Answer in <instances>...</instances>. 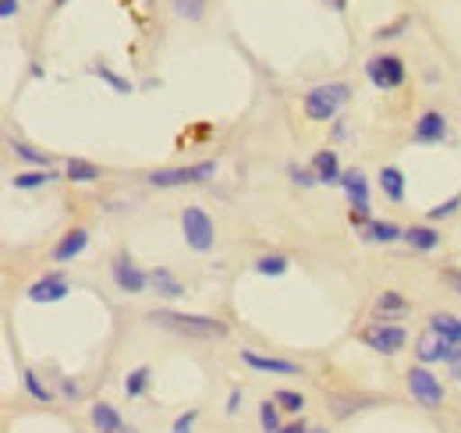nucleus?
I'll list each match as a JSON object with an SVG mask.
<instances>
[{"label":"nucleus","instance_id":"25","mask_svg":"<svg viewBox=\"0 0 461 433\" xmlns=\"http://www.w3.org/2000/svg\"><path fill=\"white\" fill-rule=\"evenodd\" d=\"M22 387H25V394H29L32 401H40V405H50V401L58 398V394H54V391H50V387L40 380V373L29 370V366L22 370Z\"/></svg>","mask_w":461,"mask_h":433},{"label":"nucleus","instance_id":"15","mask_svg":"<svg viewBox=\"0 0 461 433\" xmlns=\"http://www.w3.org/2000/svg\"><path fill=\"white\" fill-rule=\"evenodd\" d=\"M402 242H408L415 252H433V248H440L444 235H440L433 224H411V228H404Z\"/></svg>","mask_w":461,"mask_h":433},{"label":"nucleus","instance_id":"30","mask_svg":"<svg viewBox=\"0 0 461 433\" xmlns=\"http://www.w3.org/2000/svg\"><path fill=\"white\" fill-rule=\"evenodd\" d=\"M259 427L263 433H281V405L274 401V398H267V401H259Z\"/></svg>","mask_w":461,"mask_h":433},{"label":"nucleus","instance_id":"42","mask_svg":"<svg viewBox=\"0 0 461 433\" xmlns=\"http://www.w3.org/2000/svg\"><path fill=\"white\" fill-rule=\"evenodd\" d=\"M22 11V4L18 0H0V18H14Z\"/></svg>","mask_w":461,"mask_h":433},{"label":"nucleus","instance_id":"27","mask_svg":"<svg viewBox=\"0 0 461 433\" xmlns=\"http://www.w3.org/2000/svg\"><path fill=\"white\" fill-rule=\"evenodd\" d=\"M50 182H58V175L54 171H18L14 178H11V185L14 188H22V192H32V188H43V185H50Z\"/></svg>","mask_w":461,"mask_h":433},{"label":"nucleus","instance_id":"38","mask_svg":"<svg viewBox=\"0 0 461 433\" xmlns=\"http://www.w3.org/2000/svg\"><path fill=\"white\" fill-rule=\"evenodd\" d=\"M404 29H408V18H398V22H391V25H384V29H376V40H394V36H402Z\"/></svg>","mask_w":461,"mask_h":433},{"label":"nucleus","instance_id":"17","mask_svg":"<svg viewBox=\"0 0 461 433\" xmlns=\"http://www.w3.org/2000/svg\"><path fill=\"white\" fill-rule=\"evenodd\" d=\"M404 228L394 221H373L369 228H362V242L369 246H391V242H402Z\"/></svg>","mask_w":461,"mask_h":433},{"label":"nucleus","instance_id":"48","mask_svg":"<svg viewBox=\"0 0 461 433\" xmlns=\"http://www.w3.org/2000/svg\"><path fill=\"white\" fill-rule=\"evenodd\" d=\"M64 4H68V0H54V7H58V11L64 7Z\"/></svg>","mask_w":461,"mask_h":433},{"label":"nucleus","instance_id":"4","mask_svg":"<svg viewBox=\"0 0 461 433\" xmlns=\"http://www.w3.org/2000/svg\"><path fill=\"white\" fill-rule=\"evenodd\" d=\"M181 235H185V246L192 252H210L213 239H217V228L203 206H185L181 210Z\"/></svg>","mask_w":461,"mask_h":433},{"label":"nucleus","instance_id":"35","mask_svg":"<svg viewBox=\"0 0 461 433\" xmlns=\"http://www.w3.org/2000/svg\"><path fill=\"white\" fill-rule=\"evenodd\" d=\"M195 423H199V409H188V412H181V416L174 419L171 433H192L195 430Z\"/></svg>","mask_w":461,"mask_h":433},{"label":"nucleus","instance_id":"23","mask_svg":"<svg viewBox=\"0 0 461 433\" xmlns=\"http://www.w3.org/2000/svg\"><path fill=\"white\" fill-rule=\"evenodd\" d=\"M341 188H345L351 206H369V182H366L362 171H345L341 175Z\"/></svg>","mask_w":461,"mask_h":433},{"label":"nucleus","instance_id":"12","mask_svg":"<svg viewBox=\"0 0 461 433\" xmlns=\"http://www.w3.org/2000/svg\"><path fill=\"white\" fill-rule=\"evenodd\" d=\"M71 295V281L64 277V270H47L32 288H29V299L32 302H60Z\"/></svg>","mask_w":461,"mask_h":433},{"label":"nucleus","instance_id":"8","mask_svg":"<svg viewBox=\"0 0 461 433\" xmlns=\"http://www.w3.org/2000/svg\"><path fill=\"white\" fill-rule=\"evenodd\" d=\"M111 277H114L121 295H142V292H149V270L135 266V259L128 252H117L114 259H111Z\"/></svg>","mask_w":461,"mask_h":433},{"label":"nucleus","instance_id":"24","mask_svg":"<svg viewBox=\"0 0 461 433\" xmlns=\"http://www.w3.org/2000/svg\"><path fill=\"white\" fill-rule=\"evenodd\" d=\"M100 167L96 164H89V160H78V157H71L68 164H64V178L68 182H75V185H89V182H100Z\"/></svg>","mask_w":461,"mask_h":433},{"label":"nucleus","instance_id":"32","mask_svg":"<svg viewBox=\"0 0 461 433\" xmlns=\"http://www.w3.org/2000/svg\"><path fill=\"white\" fill-rule=\"evenodd\" d=\"M274 401L281 405V412H291V416H298V412L305 409V394H298V391H291V387L274 391Z\"/></svg>","mask_w":461,"mask_h":433},{"label":"nucleus","instance_id":"22","mask_svg":"<svg viewBox=\"0 0 461 433\" xmlns=\"http://www.w3.org/2000/svg\"><path fill=\"white\" fill-rule=\"evenodd\" d=\"M376 182H380V192L387 195V203H404V175L398 167L384 164L380 175H376Z\"/></svg>","mask_w":461,"mask_h":433},{"label":"nucleus","instance_id":"1","mask_svg":"<svg viewBox=\"0 0 461 433\" xmlns=\"http://www.w3.org/2000/svg\"><path fill=\"white\" fill-rule=\"evenodd\" d=\"M146 320L153 323V327H160V330H174V334H181V338H195V341H221V338H228L230 327L224 320H217V316H203V312H177V310H149L146 312Z\"/></svg>","mask_w":461,"mask_h":433},{"label":"nucleus","instance_id":"5","mask_svg":"<svg viewBox=\"0 0 461 433\" xmlns=\"http://www.w3.org/2000/svg\"><path fill=\"white\" fill-rule=\"evenodd\" d=\"M217 175V164L213 160H203V164H192V167H160V171H149L146 182L153 188H177V185H203Z\"/></svg>","mask_w":461,"mask_h":433},{"label":"nucleus","instance_id":"2","mask_svg":"<svg viewBox=\"0 0 461 433\" xmlns=\"http://www.w3.org/2000/svg\"><path fill=\"white\" fill-rule=\"evenodd\" d=\"M348 100H351V86L348 82H323V86L305 93L302 111H305L309 122H334L345 111Z\"/></svg>","mask_w":461,"mask_h":433},{"label":"nucleus","instance_id":"44","mask_svg":"<svg viewBox=\"0 0 461 433\" xmlns=\"http://www.w3.org/2000/svg\"><path fill=\"white\" fill-rule=\"evenodd\" d=\"M309 430H312V427H305V423H288L281 433H309Z\"/></svg>","mask_w":461,"mask_h":433},{"label":"nucleus","instance_id":"6","mask_svg":"<svg viewBox=\"0 0 461 433\" xmlns=\"http://www.w3.org/2000/svg\"><path fill=\"white\" fill-rule=\"evenodd\" d=\"M366 78H369L380 93H394V89L404 86L408 68H404V61L398 54H376V58L366 61Z\"/></svg>","mask_w":461,"mask_h":433},{"label":"nucleus","instance_id":"18","mask_svg":"<svg viewBox=\"0 0 461 433\" xmlns=\"http://www.w3.org/2000/svg\"><path fill=\"white\" fill-rule=\"evenodd\" d=\"M149 292H157L160 299H181L185 295V284L174 277L167 266H153L149 270Z\"/></svg>","mask_w":461,"mask_h":433},{"label":"nucleus","instance_id":"49","mask_svg":"<svg viewBox=\"0 0 461 433\" xmlns=\"http://www.w3.org/2000/svg\"><path fill=\"white\" fill-rule=\"evenodd\" d=\"M121 433H135V430H131V427H124V430H121Z\"/></svg>","mask_w":461,"mask_h":433},{"label":"nucleus","instance_id":"33","mask_svg":"<svg viewBox=\"0 0 461 433\" xmlns=\"http://www.w3.org/2000/svg\"><path fill=\"white\" fill-rule=\"evenodd\" d=\"M458 210H461V192H455L447 203H437L433 210H426V221H429V224H437V221H451Z\"/></svg>","mask_w":461,"mask_h":433},{"label":"nucleus","instance_id":"34","mask_svg":"<svg viewBox=\"0 0 461 433\" xmlns=\"http://www.w3.org/2000/svg\"><path fill=\"white\" fill-rule=\"evenodd\" d=\"M327 405L334 409V416H338V419H348L362 401H355V398H341V394H330V398H327Z\"/></svg>","mask_w":461,"mask_h":433},{"label":"nucleus","instance_id":"28","mask_svg":"<svg viewBox=\"0 0 461 433\" xmlns=\"http://www.w3.org/2000/svg\"><path fill=\"white\" fill-rule=\"evenodd\" d=\"M291 259L285 252H267V256H259L256 259V270L263 274V277H281V274H288Z\"/></svg>","mask_w":461,"mask_h":433},{"label":"nucleus","instance_id":"29","mask_svg":"<svg viewBox=\"0 0 461 433\" xmlns=\"http://www.w3.org/2000/svg\"><path fill=\"white\" fill-rule=\"evenodd\" d=\"M89 71L100 78V82H107L114 93H121V96H128L131 93V82L124 78V75H117L114 68H107V64H89Z\"/></svg>","mask_w":461,"mask_h":433},{"label":"nucleus","instance_id":"13","mask_svg":"<svg viewBox=\"0 0 461 433\" xmlns=\"http://www.w3.org/2000/svg\"><path fill=\"white\" fill-rule=\"evenodd\" d=\"M309 171L316 175V182L320 185H341V160H338V153L334 149H316L312 153V160H309Z\"/></svg>","mask_w":461,"mask_h":433},{"label":"nucleus","instance_id":"40","mask_svg":"<svg viewBox=\"0 0 461 433\" xmlns=\"http://www.w3.org/2000/svg\"><path fill=\"white\" fill-rule=\"evenodd\" d=\"M440 281H444L455 295H461V270L458 266H444V270H440Z\"/></svg>","mask_w":461,"mask_h":433},{"label":"nucleus","instance_id":"31","mask_svg":"<svg viewBox=\"0 0 461 433\" xmlns=\"http://www.w3.org/2000/svg\"><path fill=\"white\" fill-rule=\"evenodd\" d=\"M171 7L185 22H203L206 18V0H171Z\"/></svg>","mask_w":461,"mask_h":433},{"label":"nucleus","instance_id":"46","mask_svg":"<svg viewBox=\"0 0 461 433\" xmlns=\"http://www.w3.org/2000/svg\"><path fill=\"white\" fill-rule=\"evenodd\" d=\"M327 4H330V11H345L348 7V0H327Z\"/></svg>","mask_w":461,"mask_h":433},{"label":"nucleus","instance_id":"45","mask_svg":"<svg viewBox=\"0 0 461 433\" xmlns=\"http://www.w3.org/2000/svg\"><path fill=\"white\" fill-rule=\"evenodd\" d=\"M348 135V122H334V139H345Z\"/></svg>","mask_w":461,"mask_h":433},{"label":"nucleus","instance_id":"43","mask_svg":"<svg viewBox=\"0 0 461 433\" xmlns=\"http://www.w3.org/2000/svg\"><path fill=\"white\" fill-rule=\"evenodd\" d=\"M447 373H451V380H458V383H461V348L455 352V359L447 363Z\"/></svg>","mask_w":461,"mask_h":433},{"label":"nucleus","instance_id":"20","mask_svg":"<svg viewBox=\"0 0 461 433\" xmlns=\"http://www.w3.org/2000/svg\"><path fill=\"white\" fill-rule=\"evenodd\" d=\"M408 299H404L402 292H380L376 295V302H373V312H376V320H398V316H408Z\"/></svg>","mask_w":461,"mask_h":433},{"label":"nucleus","instance_id":"47","mask_svg":"<svg viewBox=\"0 0 461 433\" xmlns=\"http://www.w3.org/2000/svg\"><path fill=\"white\" fill-rule=\"evenodd\" d=\"M309 433H330V430H327V427H312Z\"/></svg>","mask_w":461,"mask_h":433},{"label":"nucleus","instance_id":"36","mask_svg":"<svg viewBox=\"0 0 461 433\" xmlns=\"http://www.w3.org/2000/svg\"><path fill=\"white\" fill-rule=\"evenodd\" d=\"M288 175H291V182H294V185H302V188L320 185V182H316V175H312L309 167H298V164H291V167H288Z\"/></svg>","mask_w":461,"mask_h":433},{"label":"nucleus","instance_id":"19","mask_svg":"<svg viewBox=\"0 0 461 433\" xmlns=\"http://www.w3.org/2000/svg\"><path fill=\"white\" fill-rule=\"evenodd\" d=\"M7 149H11L22 164H29L32 171H36V167H40V171H50V164H54L50 153H43V149H36V146H29V142H22V139H7Z\"/></svg>","mask_w":461,"mask_h":433},{"label":"nucleus","instance_id":"7","mask_svg":"<svg viewBox=\"0 0 461 433\" xmlns=\"http://www.w3.org/2000/svg\"><path fill=\"white\" fill-rule=\"evenodd\" d=\"M362 341L373 352H380V356H398L408 345V330H404L402 323H394V320H376V323H369L362 330Z\"/></svg>","mask_w":461,"mask_h":433},{"label":"nucleus","instance_id":"26","mask_svg":"<svg viewBox=\"0 0 461 433\" xmlns=\"http://www.w3.org/2000/svg\"><path fill=\"white\" fill-rule=\"evenodd\" d=\"M149 383H153V370L149 366H135V370L124 376V394L135 401V398H142L149 391Z\"/></svg>","mask_w":461,"mask_h":433},{"label":"nucleus","instance_id":"16","mask_svg":"<svg viewBox=\"0 0 461 433\" xmlns=\"http://www.w3.org/2000/svg\"><path fill=\"white\" fill-rule=\"evenodd\" d=\"M89 423H93V430L96 433H121L124 430V419H121V412H117L111 401H96V405L89 409Z\"/></svg>","mask_w":461,"mask_h":433},{"label":"nucleus","instance_id":"37","mask_svg":"<svg viewBox=\"0 0 461 433\" xmlns=\"http://www.w3.org/2000/svg\"><path fill=\"white\" fill-rule=\"evenodd\" d=\"M348 221L362 231V228H369V224H373V213H369V206H351V210H348Z\"/></svg>","mask_w":461,"mask_h":433},{"label":"nucleus","instance_id":"10","mask_svg":"<svg viewBox=\"0 0 461 433\" xmlns=\"http://www.w3.org/2000/svg\"><path fill=\"white\" fill-rule=\"evenodd\" d=\"M238 359H241V366H249V370H256V373H274V376H298V373H302L298 363L281 359V356H263V352H256V348H241Z\"/></svg>","mask_w":461,"mask_h":433},{"label":"nucleus","instance_id":"11","mask_svg":"<svg viewBox=\"0 0 461 433\" xmlns=\"http://www.w3.org/2000/svg\"><path fill=\"white\" fill-rule=\"evenodd\" d=\"M447 139V118L440 111H422L415 118V128H411V142L419 146H437Z\"/></svg>","mask_w":461,"mask_h":433},{"label":"nucleus","instance_id":"39","mask_svg":"<svg viewBox=\"0 0 461 433\" xmlns=\"http://www.w3.org/2000/svg\"><path fill=\"white\" fill-rule=\"evenodd\" d=\"M58 391L64 394V398H68V401H78V398H82V387H78V383H75L71 376H60V380H58Z\"/></svg>","mask_w":461,"mask_h":433},{"label":"nucleus","instance_id":"21","mask_svg":"<svg viewBox=\"0 0 461 433\" xmlns=\"http://www.w3.org/2000/svg\"><path fill=\"white\" fill-rule=\"evenodd\" d=\"M429 330H437L444 341H451L455 348H461V316H455V312H433L429 316Z\"/></svg>","mask_w":461,"mask_h":433},{"label":"nucleus","instance_id":"41","mask_svg":"<svg viewBox=\"0 0 461 433\" xmlns=\"http://www.w3.org/2000/svg\"><path fill=\"white\" fill-rule=\"evenodd\" d=\"M241 412V387H234L228 394V416H238Z\"/></svg>","mask_w":461,"mask_h":433},{"label":"nucleus","instance_id":"3","mask_svg":"<svg viewBox=\"0 0 461 433\" xmlns=\"http://www.w3.org/2000/svg\"><path fill=\"white\" fill-rule=\"evenodd\" d=\"M404 387L415 398V405H422L426 412H437L444 405V398H447L444 394V380L429 366H411V370L404 373Z\"/></svg>","mask_w":461,"mask_h":433},{"label":"nucleus","instance_id":"9","mask_svg":"<svg viewBox=\"0 0 461 433\" xmlns=\"http://www.w3.org/2000/svg\"><path fill=\"white\" fill-rule=\"evenodd\" d=\"M455 345L451 341H444L437 330H426V334H419V341H415V359H419V366H437V363H451L455 359Z\"/></svg>","mask_w":461,"mask_h":433},{"label":"nucleus","instance_id":"14","mask_svg":"<svg viewBox=\"0 0 461 433\" xmlns=\"http://www.w3.org/2000/svg\"><path fill=\"white\" fill-rule=\"evenodd\" d=\"M86 248H89V231H86V228H71V231L60 235L58 246L50 248V259H54V263H71V259H78Z\"/></svg>","mask_w":461,"mask_h":433}]
</instances>
